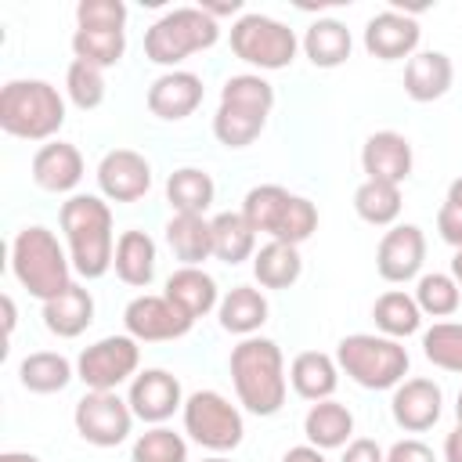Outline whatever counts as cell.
I'll return each mask as SVG.
<instances>
[{
    "label": "cell",
    "mask_w": 462,
    "mask_h": 462,
    "mask_svg": "<svg viewBox=\"0 0 462 462\" xmlns=\"http://www.w3.org/2000/svg\"><path fill=\"white\" fill-rule=\"evenodd\" d=\"M303 433H307V444L321 448V451H332V448H346L350 444V433H354V415L346 404L339 401H314L303 415Z\"/></svg>",
    "instance_id": "cell-29"
},
{
    "label": "cell",
    "mask_w": 462,
    "mask_h": 462,
    "mask_svg": "<svg viewBox=\"0 0 462 462\" xmlns=\"http://www.w3.org/2000/svg\"><path fill=\"white\" fill-rule=\"evenodd\" d=\"M199 7L217 22V18H224V14H238V11H242V0H227V4H199Z\"/></svg>",
    "instance_id": "cell-49"
},
{
    "label": "cell",
    "mask_w": 462,
    "mask_h": 462,
    "mask_svg": "<svg viewBox=\"0 0 462 462\" xmlns=\"http://www.w3.org/2000/svg\"><path fill=\"white\" fill-rule=\"evenodd\" d=\"M58 224L65 235L72 271L87 282L105 278L116 256V224L108 202L101 195H69L58 209Z\"/></svg>",
    "instance_id": "cell-1"
},
{
    "label": "cell",
    "mask_w": 462,
    "mask_h": 462,
    "mask_svg": "<svg viewBox=\"0 0 462 462\" xmlns=\"http://www.w3.org/2000/svg\"><path fill=\"white\" fill-rule=\"evenodd\" d=\"M217 199V184L206 170L199 166H180L166 177V202L173 213H188V217H206V209Z\"/></svg>",
    "instance_id": "cell-30"
},
{
    "label": "cell",
    "mask_w": 462,
    "mask_h": 462,
    "mask_svg": "<svg viewBox=\"0 0 462 462\" xmlns=\"http://www.w3.org/2000/svg\"><path fill=\"white\" fill-rule=\"evenodd\" d=\"M11 274L29 296L47 303L72 285V260L51 227L25 224L11 242Z\"/></svg>",
    "instance_id": "cell-3"
},
{
    "label": "cell",
    "mask_w": 462,
    "mask_h": 462,
    "mask_svg": "<svg viewBox=\"0 0 462 462\" xmlns=\"http://www.w3.org/2000/svg\"><path fill=\"white\" fill-rule=\"evenodd\" d=\"M282 462H325V451L314 448V444H296L282 455Z\"/></svg>",
    "instance_id": "cell-47"
},
{
    "label": "cell",
    "mask_w": 462,
    "mask_h": 462,
    "mask_svg": "<svg viewBox=\"0 0 462 462\" xmlns=\"http://www.w3.org/2000/svg\"><path fill=\"white\" fill-rule=\"evenodd\" d=\"M289 199H292V191L282 188V184H256L242 199V217L256 235H271L274 238V231H278V224H282V217L289 209Z\"/></svg>",
    "instance_id": "cell-35"
},
{
    "label": "cell",
    "mask_w": 462,
    "mask_h": 462,
    "mask_svg": "<svg viewBox=\"0 0 462 462\" xmlns=\"http://www.w3.org/2000/svg\"><path fill=\"white\" fill-rule=\"evenodd\" d=\"M206 90H202V76L188 72V69H170L162 76L152 79L148 87V112L155 119H166V123H180L188 119L199 105H202Z\"/></svg>",
    "instance_id": "cell-17"
},
{
    "label": "cell",
    "mask_w": 462,
    "mask_h": 462,
    "mask_svg": "<svg viewBox=\"0 0 462 462\" xmlns=\"http://www.w3.org/2000/svg\"><path fill=\"white\" fill-rule=\"evenodd\" d=\"M411 144L397 130H375L361 144V170L365 180H383V184H404L411 177Z\"/></svg>",
    "instance_id": "cell-19"
},
{
    "label": "cell",
    "mask_w": 462,
    "mask_h": 462,
    "mask_svg": "<svg viewBox=\"0 0 462 462\" xmlns=\"http://www.w3.org/2000/svg\"><path fill=\"white\" fill-rule=\"evenodd\" d=\"M419 40H422L419 22L393 7L372 14L365 25V51L379 61H401V58L419 54Z\"/></svg>",
    "instance_id": "cell-16"
},
{
    "label": "cell",
    "mask_w": 462,
    "mask_h": 462,
    "mask_svg": "<svg viewBox=\"0 0 462 462\" xmlns=\"http://www.w3.org/2000/svg\"><path fill=\"white\" fill-rule=\"evenodd\" d=\"M231 51L238 61L260 72H278L296 61L300 40H296V29H289L285 22L249 11V14H238V22L231 25Z\"/></svg>",
    "instance_id": "cell-8"
},
{
    "label": "cell",
    "mask_w": 462,
    "mask_h": 462,
    "mask_svg": "<svg viewBox=\"0 0 462 462\" xmlns=\"http://www.w3.org/2000/svg\"><path fill=\"white\" fill-rule=\"evenodd\" d=\"M162 231H166V245L180 260V267H202L213 256V227L206 217L173 213Z\"/></svg>",
    "instance_id": "cell-26"
},
{
    "label": "cell",
    "mask_w": 462,
    "mask_h": 462,
    "mask_svg": "<svg viewBox=\"0 0 462 462\" xmlns=\"http://www.w3.org/2000/svg\"><path fill=\"white\" fill-rule=\"evenodd\" d=\"M72 426L94 448H119L134 430V411L116 390H87L72 408Z\"/></svg>",
    "instance_id": "cell-11"
},
{
    "label": "cell",
    "mask_w": 462,
    "mask_h": 462,
    "mask_svg": "<svg viewBox=\"0 0 462 462\" xmlns=\"http://www.w3.org/2000/svg\"><path fill=\"white\" fill-rule=\"evenodd\" d=\"M166 300H173L188 318H206L209 310L220 307V289H217V278L206 274L202 267H177L170 278H166Z\"/></svg>",
    "instance_id": "cell-24"
},
{
    "label": "cell",
    "mask_w": 462,
    "mask_h": 462,
    "mask_svg": "<svg viewBox=\"0 0 462 462\" xmlns=\"http://www.w3.org/2000/svg\"><path fill=\"white\" fill-rule=\"evenodd\" d=\"M191 325L195 318H188L173 300L155 296V292H141L123 307V328L137 343H170V339L188 336Z\"/></svg>",
    "instance_id": "cell-12"
},
{
    "label": "cell",
    "mask_w": 462,
    "mask_h": 462,
    "mask_svg": "<svg viewBox=\"0 0 462 462\" xmlns=\"http://www.w3.org/2000/svg\"><path fill=\"white\" fill-rule=\"evenodd\" d=\"M202 462H231L227 455H209V458H202Z\"/></svg>",
    "instance_id": "cell-55"
},
{
    "label": "cell",
    "mask_w": 462,
    "mask_h": 462,
    "mask_svg": "<svg viewBox=\"0 0 462 462\" xmlns=\"http://www.w3.org/2000/svg\"><path fill=\"white\" fill-rule=\"evenodd\" d=\"M415 303L430 318H451L462 303V289L451 274L430 271V274H419V282H415Z\"/></svg>",
    "instance_id": "cell-38"
},
{
    "label": "cell",
    "mask_w": 462,
    "mask_h": 462,
    "mask_svg": "<svg viewBox=\"0 0 462 462\" xmlns=\"http://www.w3.org/2000/svg\"><path fill=\"white\" fill-rule=\"evenodd\" d=\"M444 199H451V202H462V177L448 184V195H444Z\"/></svg>",
    "instance_id": "cell-53"
},
{
    "label": "cell",
    "mask_w": 462,
    "mask_h": 462,
    "mask_svg": "<svg viewBox=\"0 0 462 462\" xmlns=\"http://www.w3.org/2000/svg\"><path fill=\"white\" fill-rule=\"evenodd\" d=\"M372 321H375L379 336L408 339V336L419 332L422 310H419L415 296H408V292H401V289H390V292H383V296L372 303Z\"/></svg>",
    "instance_id": "cell-33"
},
{
    "label": "cell",
    "mask_w": 462,
    "mask_h": 462,
    "mask_svg": "<svg viewBox=\"0 0 462 462\" xmlns=\"http://www.w3.org/2000/svg\"><path fill=\"white\" fill-rule=\"evenodd\" d=\"M422 354L444 372H462V321H437L422 332Z\"/></svg>",
    "instance_id": "cell-39"
},
{
    "label": "cell",
    "mask_w": 462,
    "mask_h": 462,
    "mask_svg": "<svg viewBox=\"0 0 462 462\" xmlns=\"http://www.w3.org/2000/svg\"><path fill=\"white\" fill-rule=\"evenodd\" d=\"M90 325H94V296L79 282H72L61 296L43 303V328L58 339H76Z\"/></svg>",
    "instance_id": "cell-22"
},
{
    "label": "cell",
    "mask_w": 462,
    "mask_h": 462,
    "mask_svg": "<svg viewBox=\"0 0 462 462\" xmlns=\"http://www.w3.org/2000/svg\"><path fill=\"white\" fill-rule=\"evenodd\" d=\"M72 54L79 61H90L97 69H112L126 54V32L112 29H76L72 32Z\"/></svg>",
    "instance_id": "cell-37"
},
{
    "label": "cell",
    "mask_w": 462,
    "mask_h": 462,
    "mask_svg": "<svg viewBox=\"0 0 462 462\" xmlns=\"http://www.w3.org/2000/svg\"><path fill=\"white\" fill-rule=\"evenodd\" d=\"M437 231L451 249H462V202L444 199V206L437 209Z\"/></svg>",
    "instance_id": "cell-44"
},
{
    "label": "cell",
    "mask_w": 462,
    "mask_h": 462,
    "mask_svg": "<svg viewBox=\"0 0 462 462\" xmlns=\"http://www.w3.org/2000/svg\"><path fill=\"white\" fill-rule=\"evenodd\" d=\"M455 83V65L444 51H419L404 65V94L419 105L444 97Z\"/></svg>",
    "instance_id": "cell-21"
},
{
    "label": "cell",
    "mask_w": 462,
    "mask_h": 462,
    "mask_svg": "<svg viewBox=\"0 0 462 462\" xmlns=\"http://www.w3.org/2000/svg\"><path fill=\"white\" fill-rule=\"evenodd\" d=\"M220 40V22H213L202 7H173L155 18L144 32V58L162 69H177L184 58L209 51Z\"/></svg>",
    "instance_id": "cell-7"
},
{
    "label": "cell",
    "mask_w": 462,
    "mask_h": 462,
    "mask_svg": "<svg viewBox=\"0 0 462 462\" xmlns=\"http://www.w3.org/2000/svg\"><path fill=\"white\" fill-rule=\"evenodd\" d=\"M440 411H444V393L433 379L415 375V379H404L401 386H393L390 415L404 433H426L430 426H437Z\"/></svg>",
    "instance_id": "cell-18"
},
{
    "label": "cell",
    "mask_w": 462,
    "mask_h": 462,
    "mask_svg": "<svg viewBox=\"0 0 462 462\" xmlns=\"http://www.w3.org/2000/svg\"><path fill=\"white\" fill-rule=\"evenodd\" d=\"M300 47H303V54L314 69H339L350 58L354 40H350V29L339 18H318V22L307 25Z\"/></svg>",
    "instance_id": "cell-28"
},
{
    "label": "cell",
    "mask_w": 462,
    "mask_h": 462,
    "mask_svg": "<svg viewBox=\"0 0 462 462\" xmlns=\"http://www.w3.org/2000/svg\"><path fill=\"white\" fill-rule=\"evenodd\" d=\"M271 108H274V87L260 72L227 76L213 116V137L224 148H249L263 134Z\"/></svg>",
    "instance_id": "cell-4"
},
{
    "label": "cell",
    "mask_w": 462,
    "mask_h": 462,
    "mask_svg": "<svg viewBox=\"0 0 462 462\" xmlns=\"http://www.w3.org/2000/svg\"><path fill=\"white\" fill-rule=\"evenodd\" d=\"M271 307H267V296L253 285H235L220 296V307H217V318H220V328L231 332V336H256L267 321Z\"/></svg>",
    "instance_id": "cell-25"
},
{
    "label": "cell",
    "mask_w": 462,
    "mask_h": 462,
    "mask_svg": "<svg viewBox=\"0 0 462 462\" xmlns=\"http://www.w3.org/2000/svg\"><path fill=\"white\" fill-rule=\"evenodd\" d=\"M336 365L365 390H393L404 383L411 361L401 339H390L379 332H354L339 339Z\"/></svg>",
    "instance_id": "cell-6"
},
{
    "label": "cell",
    "mask_w": 462,
    "mask_h": 462,
    "mask_svg": "<svg viewBox=\"0 0 462 462\" xmlns=\"http://www.w3.org/2000/svg\"><path fill=\"white\" fill-rule=\"evenodd\" d=\"M455 419H458V426H462V390H458V397H455Z\"/></svg>",
    "instance_id": "cell-54"
},
{
    "label": "cell",
    "mask_w": 462,
    "mask_h": 462,
    "mask_svg": "<svg viewBox=\"0 0 462 462\" xmlns=\"http://www.w3.org/2000/svg\"><path fill=\"white\" fill-rule=\"evenodd\" d=\"M0 462H43L40 455H32V451H4L0 455Z\"/></svg>",
    "instance_id": "cell-51"
},
{
    "label": "cell",
    "mask_w": 462,
    "mask_h": 462,
    "mask_svg": "<svg viewBox=\"0 0 462 462\" xmlns=\"http://www.w3.org/2000/svg\"><path fill=\"white\" fill-rule=\"evenodd\" d=\"M130 458L134 462H188V440L173 433L170 426H152L134 440Z\"/></svg>",
    "instance_id": "cell-41"
},
{
    "label": "cell",
    "mask_w": 462,
    "mask_h": 462,
    "mask_svg": "<svg viewBox=\"0 0 462 462\" xmlns=\"http://www.w3.org/2000/svg\"><path fill=\"white\" fill-rule=\"evenodd\" d=\"M444 462H462V426H455L444 440Z\"/></svg>",
    "instance_id": "cell-48"
},
{
    "label": "cell",
    "mask_w": 462,
    "mask_h": 462,
    "mask_svg": "<svg viewBox=\"0 0 462 462\" xmlns=\"http://www.w3.org/2000/svg\"><path fill=\"white\" fill-rule=\"evenodd\" d=\"M318 231V206L303 195H292L289 199V209L274 231V242H289V245H303L310 235Z\"/></svg>",
    "instance_id": "cell-42"
},
{
    "label": "cell",
    "mask_w": 462,
    "mask_h": 462,
    "mask_svg": "<svg viewBox=\"0 0 462 462\" xmlns=\"http://www.w3.org/2000/svg\"><path fill=\"white\" fill-rule=\"evenodd\" d=\"M339 462H386V451L372 440V437H354L346 448H343V458Z\"/></svg>",
    "instance_id": "cell-46"
},
{
    "label": "cell",
    "mask_w": 462,
    "mask_h": 462,
    "mask_svg": "<svg viewBox=\"0 0 462 462\" xmlns=\"http://www.w3.org/2000/svg\"><path fill=\"white\" fill-rule=\"evenodd\" d=\"M126 4L123 0H79L76 4V29H112L123 32L126 25Z\"/></svg>",
    "instance_id": "cell-43"
},
{
    "label": "cell",
    "mask_w": 462,
    "mask_h": 462,
    "mask_svg": "<svg viewBox=\"0 0 462 462\" xmlns=\"http://www.w3.org/2000/svg\"><path fill=\"white\" fill-rule=\"evenodd\" d=\"M289 383L310 404L314 401H328L336 393V386H339V365H336V357H328L321 350H303L289 365Z\"/></svg>",
    "instance_id": "cell-27"
},
{
    "label": "cell",
    "mask_w": 462,
    "mask_h": 462,
    "mask_svg": "<svg viewBox=\"0 0 462 462\" xmlns=\"http://www.w3.org/2000/svg\"><path fill=\"white\" fill-rule=\"evenodd\" d=\"M386 462H437V455L419 437H404V440H397V444L386 448Z\"/></svg>",
    "instance_id": "cell-45"
},
{
    "label": "cell",
    "mask_w": 462,
    "mask_h": 462,
    "mask_svg": "<svg viewBox=\"0 0 462 462\" xmlns=\"http://www.w3.org/2000/svg\"><path fill=\"white\" fill-rule=\"evenodd\" d=\"M83 155L69 141H47L32 155V184L51 195H69L83 180Z\"/></svg>",
    "instance_id": "cell-20"
},
{
    "label": "cell",
    "mask_w": 462,
    "mask_h": 462,
    "mask_svg": "<svg viewBox=\"0 0 462 462\" xmlns=\"http://www.w3.org/2000/svg\"><path fill=\"white\" fill-rule=\"evenodd\" d=\"M65 126V97L47 79H7L0 87V130L18 141H51Z\"/></svg>",
    "instance_id": "cell-5"
},
{
    "label": "cell",
    "mask_w": 462,
    "mask_h": 462,
    "mask_svg": "<svg viewBox=\"0 0 462 462\" xmlns=\"http://www.w3.org/2000/svg\"><path fill=\"white\" fill-rule=\"evenodd\" d=\"M401 184H383V180H361L354 191V213L372 224V227H393L401 217Z\"/></svg>",
    "instance_id": "cell-36"
},
{
    "label": "cell",
    "mask_w": 462,
    "mask_h": 462,
    "mask_svg": "<svg viewBox=\"0 0 462 462\" xmlns=\"http://www.w3.org/2000/svg\"><path fill=\"white\" fill-rule=\"evenodd\" d=\"M65 94L79 112H94L105 101V69L72 58L65 69Z\"/></svg>",
    "instance_id": "cell-40"
},
{
    "label": "cell",
    "mask_w": 462,
    "mask_h": 462,
    "mask_svg": "<svg viewBox=\"0 0 462 462\" xmlns=\"http://www.w3.org/2000/svg\"><path fill=\"white\" fill-rule=\"evenodd\" d=\"M303 274V256L300 245L289 242H267L253 253V278L260 282V289H289L296 285Z\"/></svg>",
    "instance_id": "cell-31"
},
{
    "label": "cell",
    "mask_w": 462,
    "mask_h": 462,
    "mask_svg": "<svg viewBox=\"0 0 462 462\" xmlns=\"http://www.w3.org/2000/svg\"><path fill=\"white\" fill-rule=\"evenodd\" d=\"M0 303H4V328H7V336H11V332H14V321H18V310H14V300H11V296H4Z\"/></svg>",
    "instance_id": "cell-50"
},
{
    "label": "cell",
    "mask_w": 462,
    "mask_h": 462,
    "mask_svg": "<svg viewBox=\"0 0 462 462\" xmlns=\"http://www.w3.org/2000/svg\"><path fill=\"white\" fill-rule=\"evenodd\" d=\"M76 379V365L58 350H36L25 354L18 365V383L29 393H61Z\"/></svg>",
    "instance_id": "cell-32"
},
{
    "label": "cell",
    "mask_w": 462,
    "mask_h": 462,
    "mask_svg": "<svg viewBox=\"0 0 462 462\" xmlns=\"http://www.w3.org/2000/svg\"><path fill=\"white\" fill-rule=\"evenodd\" d=\"M97 188L108 202H137L152 188V162L134 148H112L97 162Z\"/></svg>",
    "instance_id": "cell-14"
},
{
    "label": "cell",
    "mask_w": 462,
    "mask_h": 462,
    "mask_svg": "<svg viewBox=\"0 0 462 462\" xmlns=\"http://www.w3.org/2000/svg\"><path fill=\"white\" fill-rule=\"evenodd\" d=\"M184 390H180V379L166 368H144L130 379V393H126V404L134 411V419L148 422V426H162L166 419H173V411L184 408Z\"/></svg>",
    "instance_id": "cell-13"
},
{
    "label": "cell",
    "mask_w": 462,
    "mask_h": 462,
    "mask_svg": "<svg viewBox=\"0 0 462 462\" xmlns=\"http://www.w3.org/2000/svg\"><path fill=\"white\" fill-rule=\"evenodd\" d=\"M209 227H213V256L220 260V263H242V260H253V253H256V231L245 224V217L242 213H217L213 220H209Z\"/></svg>",
    "instance_id": "cell-34"
},
{
    "label": "cell",
    "mask_w": 462,
    "mask_h": 462,
    "mask_svg": "<svg viewBox=\"0 0 462 462\" xmlns=\"http://www.w3.org/2000/svg\"><path fill=\"white\" fill-rule=\"evenodd\" d=\"M180 415H184V433H188L199 448H206V451H213V455L235 451V448L242 444V437H245V419H242V411H238L224 393H217V390H195V393L184 401Z\"/></svg>",
    "instance_id": "cell-9"
},
{
    "label": "cell",
    "mask_w": 462,
    "mask_h": 462,
    "mask_svg": "<svg viewBox=\"0 0 462 462\" xmlns=\"http://www.w3.org/2000/svg\"><path fill=\"white\" fill-rule=\"evenodd\" d=\"M426 263V235L419 224H393L375 249V271L383 282H411Z\"/></svg>",
    "instance_id": "cell-15"
},
{
    "label": "cell",
    "mask_w": 462,
    "mask_h": 462,
    "mask_svg": "<svg viewBox=\"0 0 462 462\" xmlns=\"http://www.w3.org/2000/svg\"><path fill=\"white\" fill-rule=\"evenodd\" d=\"M227 368H231V383H235L238 404L249 415L271 419V415L282 411L285 393H289V375H285L282 346L274 339H267V336L242 339L231 350Z\"/></svg>",
    "instance_id": "cell-2"
},
{
    "label": "cell",
    "mask_w": 462,
    "mask_h": 462,
    "mask_svg": "<svg viewBox=\"0 0 462 462\" xmlns=\"http://www.w3.org/2000/svg\"><path fill=\"white\" fill-rule=\"evenodd\" d=\"M451 278H455L458 289H462V249H455V256H451Z\"/></svg>",
    "instance_id": "cell-52"
},
{
    "label": "cell",
    "mask_w": 462,
    "mask_h": 462,
    "mask_svg": "<svg viewBox=\"0 0 462 462\" xmlns=\"http://www.w3.org/2000/svg\"><path fill=\"white\" fill-rule=\"evenodd\" d=\"M141 365V346L134 336H105L76 357V379L87 390H119L126 379L137 375Z\"/></svg>",
    "instance_id": "cell-10"
},
{
    "label": "cell",
    "mask_w": 462,
    "mask_h": 462,
    "mask_svg": "<svg viewBox=\"0 0 462 462\" xmlns=\"http://www.w3.org/2000/svg\"><path fill=\"white\" fill-rule=\"evenodd\" d=\"M155 260H159V253H155V242H152L148 231L130 227V231H123V235L116 238L112 267H116V278H119L123 285L148 289L152 278H155Z\"/></svg>",
    "instance_id": "cell-23"
}]
</instances>
